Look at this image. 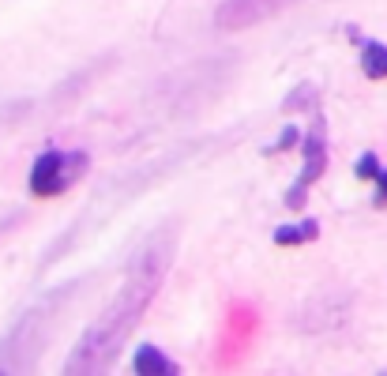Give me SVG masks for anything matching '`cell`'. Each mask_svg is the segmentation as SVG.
I'll return each instance as SVG.
<instances>
[{
  "label": "cell",
  "mask_w": 387,
  "mask_h": 376,
  "mask_svg": "<svg viewBox=\"0 0 387 376\" xmlns=\"http://www.w3.org/2000/svg\"><path fill=\"white\" fill-rule=\"evenodd\" d=\"M361 68L368 79H387V45L384 42H361Z\"/></svg>",
  "instance_id": "cell-6"
},
{
  "label": "cell",
  "mask_w": 387,
  "mask_h": 376,
  "mask_svg": "<svg viewBox=\"0 0 387 376\" xmlns=\"http://www.w3.org/2000/svg\"><path fill=\"white\" fill-rule=\"evenodd\" d=\"M373 181H376V188H380V199H376V203H387V170H380Z\"/></svg>",
  "instance_id": "cell-9"
},
{
  "label": "cell",
  "mask_w": 387,
  "mask_h": 376,
  "mask_svg": "<svg viewBox=\"0 0 387 376\" xmlns=\"http://www.w3.org/2000/svg\"><path fill=\"white\" fill-rule=\"evenodd\" d=\"M320 226L316 222H297V226H278L275 230V245H305V241H316Z\"/></svg>",
  "instance_id": "cell-7"
},
{
  "label": "cell",
  "mask_w": 387,
  "mask_h": 376,
  "mask_svg": "<svg viewBox=\"0 0 387 376\" xmlns=\"http://www.w3.org/2000/svg\"><path fill=\"white\" fill-rule=\"evenodd\" d=\"M376 173H380V162H376V155H361V158H357V177H368V181H373Z\"/></svg>",
  "instance_id": "cell-8"
},
{
  "label": "cell",
  "mask_w": 387,
  "mask_h": 376,
  "mask_svg": "<svg viewBox=\"0 0 387 376\" xmlns=\"http://www.w3.org/2000/svg\"><path fill=\"white\" fill-rule=\"evenodd\" d=\"M173 241H177L173 230L151 234V241L135 256L128 283L120 286V294L106 305V313L87 327L79 346L68 354V365H64L68 373H98V369H109L117 362L128 331L140 324V316L147 313L155 294L162 290V278H166L169 263H173Z\"/></svg>",
  "instance_id": "cell-1"
},
{
  "label": "cell",
  "mask_w": 387,
  "mask_h": 376,
  "mask_svg": "<svg viewBox=\"0 0 387 376\" xmlns=\"http://www.w3.org/2000/svg\"><path fill=\"white\" fill-rule=\"evenodd\" d=\"M87 170L83 151H45L30 166V192L34 196H56L68 185H76Z\"/></svg>",
  "instance_id": "cell-2"
},
{
  "label": "cell",
  "mask_w": 387,
  "mask_h": 376,
  "mask_svg": "<svg viewBox=\"0 0 387 376\" xmlns=\"http://www.w3.org/2000/svg\"><path fill=\"white\" fill-rule=\"evenodd\" d=\"M301 155H305V166H301V173H297L294 188H289V196H286L289 211H301L309 188L316 185L327 170V124H324V117H316V121L301 132Z\"/></svg>",
  "instance_id": "cell-3"
},
{
  "label": "cell",
  "mask_w": 387,
  "mask_h": 376,
  "mask_svg": "<svg viewBox=\"0 0 387 376\" xmlns=\"http://www.w3.org/2000/svg\"><path fill=\"white\" fill-rule=\"evenodd\" d=\"M132 369H135V373H166V376L181 373V369H177V362H169V357L162 354V350H158V346H151V342H143V346L135 350Z\"/></svg>",
  "instance_id": "cell-5"
},
{
  "label": "cell",
  "mask_w": 387,
  "mask_h": 376,
  "mask_svg": "<svg viewBox=\"0 0 387 376\" xmlns=\"http://www.w3.org/2000/svg\"><path fill=\"white\" fill-rule=\"evenodd\" d=\"M289 4H297V0H222L219 12H214V27L219 30H245V27H256V23L286 12Z\"/></svg>",
  "instance_id": "cell-4"
}]
</instances>
